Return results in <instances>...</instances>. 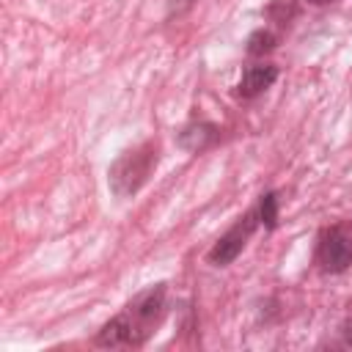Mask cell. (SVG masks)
<instances>
[{"label": "cell", "mask_w": 352, "mask_h": 352, "mask_svg": "<svg viewBox=\"0 0 352 352\" xmlns=\"http://www.w3.org/2000/svg\"><path fill=\"white\" fill-rule=\"evenodd\" d=\"M165 311H168L165 283L148 286L146 292L135 294L121 314H116L110 322L102 324V330L96 333V344L99 346H143L162 324Z\"/></svg>", "instance_id": "obj_1"}, {"label": "cell", "mask_w": 352, "mask_h": 352, "mask_svg": "<svg viewBox=\"0 0 352 352\" xmlns=\"http://www.w3.org/2000/svg\"><path fill=\"white\" fill-rule=\"evenodd\" d=\"M157 160H160V143L157 140H143L140 146L121 151L118 160L107 170L110 190L118 198L135 195L146 184V179L151 176V170L157 168Z\"/></svg>", "instance_id": "obj_2"}, {"label": "cell", "mask_w": 352, "mask_h": 352, "mask_svg": "<svg viewBox=\"0 0 352 352\" xmlns=\"http://www.w3.org/2000/svg\"><path fill=\"white\" fill-rule=\"evenodd\" d=\"M258 212L256 209H250V212H245L214 245H212V250H209V264H214V267H228L242 250H245V245H248V239L253 236V231L258 228Z\"/></svg>", "instance_id": "obj_3"}, {"label": "cell", "mask_w": 352, "mask_h": 352, "mask_svg": "<svg viewBox=\"0 0 352 352\" xmlns=\"http://www.w3.org/2000/svg\"><path fill=\"white\" fill-rule=\"evenodd\" d=\"M316 261L324 272H344L352 264V236L344 228H327L316 245Z\"/></svg>", "instance_id": "obj_4"}, {"label": "cell", "mask_w": 352, "mask_h": 352, "mask_svg": "<svg viewBox=\"0 0 352 352\" xmlns=\"http://www.w3.org/2000/svg\"><path fill=\"white\" fill-rule=\"evenodd\" d=\"M278 80V66L275 63H250L245 72H242V80L236 85V94L242 99H253L258 94H264L272 82Z\"/></svg>", "instance_id": "obj_5"}, {"label": "cell", "mask_w": 352, "mask_h": 352, "mask_svg": "<svg viewBox=\"0 0 352 352\" xmlns=\"http://www.w3.org/2000/svg\"><path fill=\"white\" fill-rule=\"evenodd\" d=\"M217 126L209 124V121H192L187 124L182 132H179V143L187 148V151H204L206 146H212L217 140Z\"/></svg>", "instance_id": "obj_6"}, {"label": "cell", "mask_w": 352, "mask_h": 352, "mask_svg": "<svg viewBox=\"0 0 352 352\" xmlns=\"http://www.w3.org/2000/svg\"><path fill=\"white\" fill-rule=\"evenodd\" d=\"M278 47V36L272 33V30H267V28H258V30H253L250 36H248V55H253V58H261V55H267V52H272Z\"/></svg>", "instance_id": "obj_7"}, {"label": "cell", "mask_w": 352, "mask_h": 352, "mask_svg": "<svg viewBox=\"0 0 352 352\" xmlns=\"http://www.w3.org/2000/svg\"><path fill=\"white\" fill-rule=\"evenodd\" d=\"M256 212H258V220H261V226L264 228H275L278 226V192H264L261 198H258V206H256Z\"/></svg>", "instance_id": "obj_8"}, {"label": "cell", "mask_w": 352, "mask_h": 352, "mask_svg": "<svg viewBox=\"0 0 352 352\" xmlns=\"http://www.w3.org/2000/svg\"><path fill=\"white\" fill-rule=\"evenodd\" d=\"M297 14L294 0H272V6L267 8V16H272L278 25H289V19Z\"/></svg>", "instance_id": "obj_9"}, {"label": "cell", "mask_w": 352, "mask_h": 352, "mask_svg": "<svg viewBox=\"0 0 352 352\" xmlns=\"http://www.w3.org/2000/svg\"><path fill=\"white\" fill-rule=\"evenodd\" d=\"M192 3H195V0H168V16L184 14L187 8H192Z\"/></svg>", "instance_id": "obj_10"}, {"label": "cell", "mask_w": 352, "mask_h": 352, "mask_svg": "<svg viewBox=\"0 0 352 352\" xmlns=\"http://www.w3.org/2000/svg\"><path fill=\"white\" fill-rule=\"evenodd\" d=\"M341 333H344V344H346V346H352V319L344 324V330H341Z\"/></svg>", "instance_id": "obj_11"}, {"label": "cell", "mask_w": 352, "mask_h": 352, "mask_svg": "<svg viewBox=\"0 0 352 352\" xmlns=\"http://www.w3.org/2000/svg\"><path fill=\"white\" fill-rule=\"evenodd\" d=\"M305 3H311V6H330V3H338V0H305Z\"/></svg>", "instance_id": "obj_12"}]
</instances>
